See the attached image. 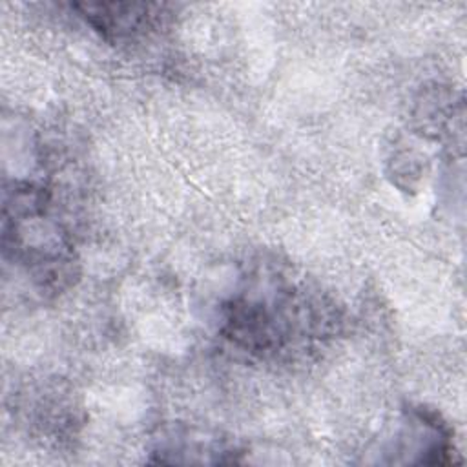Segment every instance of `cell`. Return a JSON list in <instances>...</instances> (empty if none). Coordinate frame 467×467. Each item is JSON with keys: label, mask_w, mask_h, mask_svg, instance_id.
<instances>
[{"label": "cell", "mask_w": 467, "mask_h": 467, "mask_svg": "<svg viewBox=\"0 0 467 467\" xmlns=\"http://www.w3.org/2000/svg\"><path fill=\"white\" fill-rule=\"evenodd\" d=\"M336 312L281 270H255L221 306V334L261 359L292 356L334 330Z\"/></svg>", "instance_id": "obj_1"}, {"label": "cell", "mask_w": 467, "mask_h": 467, "mask_svg": "<svg viewBox=\"0 0 467 467\" xmlns=\"http://www.w3.org/2000/svg\"><path fill=\"white\" fill-rule=\"evenodd\" d=\"M4 248L13 250L33 279L49 290L71 283L75 255L73 244L60 223L49 215V197L31 182H15L4 201Z\"/></svg>", "instance_id": "obj_2"}, {"label": "cell", "mask_w": 467, "mask_h": 467, "mask_svg": "<svg viewBox=\"0 0 467 467\" xmlns=\"http://www.w3.org/2000/svg\"><path fill=\"white\" fill-rule=\"evenodd\" d=\"M69 7L109 40L144 35L159 27L170 15L168 5L144 2H84L69 4Z\"/></svg>", "instance_id": "obj_3"}]
</instances>
